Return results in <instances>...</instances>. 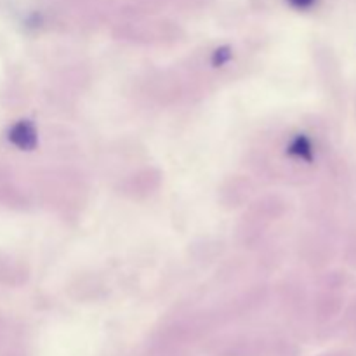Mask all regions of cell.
I'll list each match as a JSON object with an SVG mask.
<instances>
[{
  "mask_svg": "<svg viewBox=\"0 0 356 356\" xmlns=\"http://www.w3.org/2000/svg\"><path fill=\"white\" fill-rule=\"evenodd\" d=\"M7 139L10 145L16 148L23 149V152H33L38 145V132L33 122L30 120H19L13 124L7 131Z\"/></svg>",
  "mask_w": 356,
  "mask_h": 356,
  "instance_id": "obj_1",
  "label": "cell"
},
{
  "mask_svg": "<svg viewBox=\"0 0 356 356\" xmlns=\"http://www.w3.org/2000/svg\"><path fill=\"white\" fill-rule=\"evenodd\" d=\"M287 155L292 159L302 160V162H313L315 153H313V143L306 134H298L291 139L287 146Z\"/></svg>",
  "mask_w": 356,
  "mask_h": 356,
  "instance_id": "obj_2",
  "label": "cell"
},
{
  "mask_svg": "<svg viewBox=\"0 0 356 356\" xmlns=\"http://www.w3.org/2000/svg\"><path fill=\"white\" fill-rule=\"evenodd\" d=\"M233 58V52L229 47H219L216 49L214 54H212V65L214 66H222Z\"/></svg>",
  "mask_w": 356,
  "mask_h": 356,
  "instance_id": "obj_3",
  "label": "cell"
},
{
  "mask_svg": "<svg viewBox=\"0 0 356 356\" xmlns=\"http://www.w3.org/2000/svg\"><path fill=\"white\" fill-rule=\"evenodd\" d=\"M289 6L294 7V9L298 10H308L312 9V7H315V3L318 2V0H287Z\"/></svg>",
  "mask_w": 356,
  "mask_h": 356,
  "instance_id": "obj_4",
  "label": "cell"
}]
</instances>
